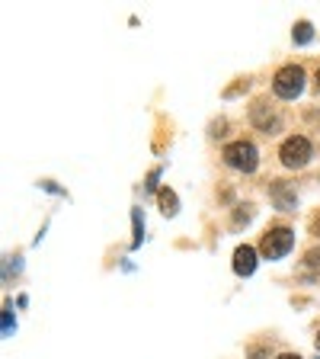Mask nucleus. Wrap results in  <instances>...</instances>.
<instances>
[{
	"mask_svg": "<svg viewBox=\"0 0 320 359\" xmlns=\"http://www.w3.org/2000/svg\"><path fill=\"white\" fill-rule=\"evenodd\" d=\"M272 90L279 93L282 99L301 97V90H305V68H301V64H285V68L275 74Z\"/></svg>",
	"mask_w": 320,
	"mask_h": 359,
	"instance_id": "f257e3e1",
	"label": "nucleus"
},
{
	"mask_svg": "<svg viewBox=\"0 0 320 359\" xmlns=\"http://www.w3.org/2000/svg\"><path fill=\"white\" fill-rule=\"evenodd\" d=\"M295 244V231L291 228H272L263 234V244H259V253L266 257V260H282L285 253L291 251Z\"/></svg>",
	"mask_w": 320,
	"mask_h": 359,
	"instance_id": "f03ea898",
	"label": "nucleus"
},
{
	"mask_svg": "<svg viewBox=\"0 0 320 359\" xmlns=\"http://www.w3.org/2000/svg\"><path fill=\"white\" fill-rule=\"evenodd\" d=\"M224 161H228V167H234V170L253 174V170L259 167V151L250 145V141H231V145L224 148Z\"/></svg>",
	"mask_w": 320,
	"mask_h": 359,
	"instance_id": "7ed1b4c3",
	"label": "nucleus"
},
{
	"mask_svg": "<svg viewBox=\"0 0 320 359\" xmlns=\"http://www.w3.org/2000/svg\"><path fill=\"white\" fill-rule=\"evenodd\" d=\"M279 157H282L285 167L298 170V167H305L307 161H311V141H307L305 135H291L282 141V148H279Z\"/></svg>",
	"mask_w": 320,
	"mask_h": 359,
	"instance_id": "20e7f679",
	"label": "nucleus"
},
{
	"mask_svg": "<svg viewBox=\"0 0 320 359\" xmlns=\"http://www.w3.org/2000/svg\"><path fill=\"white\" fill-rule=\"evenodd\" d=\"M253 269H256V251L253 247H237L234 251V273L237 276H253Z\"/></svg>",
	"mask_w": 320,
	"mask_h": 359,
	"instance_id": "39448f33",
	"label": "nucleus"
},
{
	"mask_svg": "<svg viewBox=\"0 0 320 359\" xmlns=\"http://www.w3.org/2000/svg\"><path fill=\"white\" fill-rule=\"evenodd\" d=\"M157 202H160V212H163V215H176V209H180L173 190H160L157 192Z\"/></svg>",
	"mask_w": 320,
	"mask_h": 359,
	"instance_id": "423d86ee",
	"label": "nucleus"
},
{
	"mask_svg": "<svg viewBox=\"0 0 320 359\" xmlns=\"http://www.w3.org/2000/svg\"><path fill=\"white\" fill-rule=\"evenodd\" d=\"M291 36H295V42H298V45H307V42H311V38H314V29H311V23H298Z\"/></svg>",
	"mask_w": 320,
	"mask_h": 359,
	"instance_id": "0eeeda50",
	"label": "nucleus"
},
{
	"mask_svg": "<svg viewBox=\"0 0 320 359\" xmlns=\"http://www.w3.org/2000/svg\"><path fill=\"white\" fill-rule=\"evenodd\" d=\"M131 218H135V241H131V247H141V231H145V218H141V209H135L131 212Z\"/></svg>",
	"mask_w": 320,
	"mask_h": 359,
	"instance_id": "6e6552de",
	"label": "nucleus"
},
{
	"mask_svg": "<svg viewBox=\"0 0 320 359\" xmlns=\"http://www.w3.org/2000/svg\"><path fill=\"white\" fill-rule=\"evenodd\" d=\"M10 334H13V314L3 311V337H10Z\"/></svg>",
	"mask_w": 320,
	"mask_h": 359,
	"instance_id": "1a4fd4ad",
	"label": "nucleus"
},
{
	"mask_svg": "<svg viewBox=\"0 0 320 359\" xmlns=\"http://www.w3.org/2000/svg\"><path fill=\"white\" fill-rule=\"evenodd\" d=\"M311 228H314V234H320V218H314V225H311Z\"/></svg>",
	"mask_w": 320,
	"mask_h": 359,
	"instance_id": "9d476101",
	"label": "nucleus"
},
{
	"mask_svg": "<svg viewBox=\"0 0 320 359\" xmlns=\"http://www.w3.org/2000/svg\"><path fill=\"white\" fill-rule=\"evenodd\" d=\"M279 359H301V356H295V353H282Z\"/></svg>",
	"mask_w": 320,
	"mask_h": 359,
	"instance_id": "9b49d317",
	"label": "nucleus"
},
{
	"mask_svg": "<svg viewBox=\"0 0 320 359\" xmlns=\"http://www.w3.org/2000/svg\"><path fill=\"white\" fill-rule=\"evenodd\" d=\"M317 90H320V71H317Z\"/></svg>",
	"mask_w": 320,
	"mask_h": 359,
	"instance_id": "f8f14e48",
	"label": "nucleus"
},
{
	"mask_svg": "<svg viewBox=\"0 0 320 359\" xmlns=\"http://www.w3.org/2000/svg\"><path fill=\"white\" fill-rule=\"evenodd\" d=\"M317 350H320V334H317Z\"/></svg>",
	"mask_w": 320,
	"mask_h": 359,
	"instance_id": "ddd939ff",
	"label": "nucleus"
}]
</instances>
